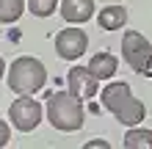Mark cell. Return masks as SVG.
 Returning a JSON list of instances; mask_svg holds the SVG:
<instances>
[{"mask_svg": "<svg viewBox=\"0 0 152 149\" xmlns=\"http://www.w3.org/2000/svg\"><path fill=\"white\" fill-rule=\"evenodd\" d=\"M47 121L61 133H75L83 127L86 121V110H83V100H77L72 91H56L47 100Z\"/></svg>", "mask_w": 152, "mask_h": 149, "instance_id": "1", "label": "cell"}, {"mask_svg": "<svg viewBox=\"0 0 152 149\" xmlns=\"http://www.w3.org/2000/svg\"><path fill=\"white\" fill-rule=\"evenodd\" d=\"M47 83V69L39 58L33 55H20L8 66V89L14 94H36Z\"/></svg>", "mask_w": 152, "mask_h": 149, "instance_id": "2", "label": "cell"}, {"mask_svg": "<svg viewBox=\"0 0 152 149\" xmlns=\"http://www.w3.org/2000/svg\"><path fill=\"white\" fill-rule=\"evenodd\" d=\"M122 55L133 72L152 77V41L138 31H124L122 36Z\"/></svg>", "mask_w": 152, "mask_h": 149, "instance_id": "3", "label": "cell"}, {"mask_svg": "<svg viewBox=\"0 0 152 149\" xmlns=\"http://www.w3.org/2000/svg\"><path fill=\"white\" fill-rule=\"evenodd\" d=\"M42 105L33 100V94H20L11 108H8V121H11V127H17L20 133H33L39 124H42Z\"/></svg>", "mask_w": 152, "mask_h": 149, "instance_id": "4", "label": "cell"}, {"mask_svg": "<svg viewBox=\"0 0 152 149\" xmlns=\"http://www.w3.org/2000/svg\"><path fill=\"white\" fill-rule=\"evenodd\" d=\"M86 50H88V36H86V31L77 28V25H69V28L56 33V52H58V58L77 61Z\"/></svg>", "mask_w": 152, "mask_h": 149, "instance_id": "5", "label": "cell"}, {"mask_svg": "<svg viewBox=\"0 0 152 149\" xmlns=\"http://www.w3.org/2000/svg\"><path fill=\"white\" fill-rule=\"evenodd\" d=\"M66 86L69 91L75 94L77 100H94L97 97V89H100V77H97L88 66H72L66 72Z\"/></svg>", "mask_w": 152, "mask_h": 149, "instance_id": "6", "label": "cell"}, {"mask_svg": "<svg viewBox=\"0 0 152 149\" xmlns=\"http://www.w3.org/2000/svg\"><path fill=\"white\" fill-rule=\"evenodd\" d=\"M100 97H102V108L116 116V113L133 100V91H130V86L124 83V80H116V83H108V86H105Z\"/></svg>", "mask_w": 152, "mask_h": 149, "instance_id": "7", "label": "cell"}, {"mask_svg": "<svg viewBox=\"0 0 152 149\" xmlns=\"http://www.w3.org/2000/svg\"><path fill=\"white\" fill-rule=\"evenodd\" d=\"M61 17L69 25H83L94 17V0H61Z\"/></svg>", "mask_w": 152, "mask_h": 149, "instance_id": "8", "label": "cell"}, {"mask_svg": "<svg viewBox=\"0 0 152 149\" xmlns=\"http://www.w3.org/2000/svg\"><path fill=\"white\" fill-rule=\"evenodd\" d=\"M97 25L102 31H122L127 25V8L124 6H105L97 11Z\"/></svg>", "mask_w": 152, "mask_h": 149, "instance_id": "9", "label": "cell"}, {"mask_svg": "<svg viewBox=\"0 0 152 149\" xmlns=\"http://www.w3.org/2000/svg\"><path fill=\"white\" fill-rule=\"evenodd\" d=\"M88 69L100 77V80H111L119 69V61H116L113 52H94L91 61H88Z\"/></svg>", "mask_w": 152, "mask_h": 149, "instance_id": "10", "label": "cell"}, {"mask_svg": "<svg viewBox=\"0 0 152 149\" xmlns=\"http://www.w3.org/2000/svg\"><path fill=\"white\" fill-rule=\"evenodd\" d=\"M144 119H147V105L141 102V100H136V97H133L119 113H116V121L124 124V127H138Z\"/></svg>", "mask_w": 152, "mask_h": 149, "instance_id": "11", "label": "cell"}, {"mask_svg": "<svg viewBox=\"0 0 152 149\" xmlns=\"http://www.w3.org/2000/svg\"><path fill=\"white\" fill-rule=\"evenodd\" d=\"M124 149H152V130L147 127H130L124 133V141H122Z\"/></svg>", "mask_w": 152, "mask_h": 149, "instance_id": "12", "label": "cell"}, {"mask_svg": "<svg viewBox=\"0 0 152 149\" xmlns=\"http://www.w3.org/2000/svg\"><path fill=\"white\" fill-rule=\"evenodd\" d=\"M28 0H0V25H14L25 14Z\"/></svg>", "mask_w": 152, "mask_h": 149, "instance_id": "13", "label": "cell"}, {"mask_svg": "<svg viewBox=\"0 0 152 149\" xmlns=\"http://www.w3.org/2000/svg\"><path fill=\"white\" fill-rule=\"evenodd\" d=\"M61 8V0H28V11L33 17H53V11Z\"/></svg>", "mask_w": 152, "mask_h": 149, "instance_id": "14", "label": "cell"}, {"mask_svg": "<svg viewBox=\"0 0 152 149\" xmlns=\"http://www.w3.org/2000/svg\"><path fill=\"white\" fill-rule=\"evenodd\" d=\"M11 144V127H8V121L0 119V149H6Z\"/></svg>", "mask_w": 152, "mask_h": 149, "instance_id": "15", "label": "cell"}, {"mask_svg": "<svg viewBox=\"0 0 152 149\" xmlns=\"http://www.w3.org/2000/svg\"><path fill=\"white\" fill-rule=\"evenodd\" d=\"M94 146H102V149H108L111 144H108V141H100V138H97V141H88V144H86V149H94Z\"/></svg>", "mask_w": 152, "mask_h": 149, "instance_id": "16", "label": "cell"}, {"mask_svg": "<svg viewBox=\"0 0 152 149\" xmlns=\"http://www.w3.org/2000/svg\"><path fill=\"white\" fill-rule=\"evenodd\" d=\"M3 75H6V61L0 58V80H3Z\"/></svg>", "mask_w": 152, "mask_h": 149, "instance_id": "17", "label": "cell"}]
</instances>
